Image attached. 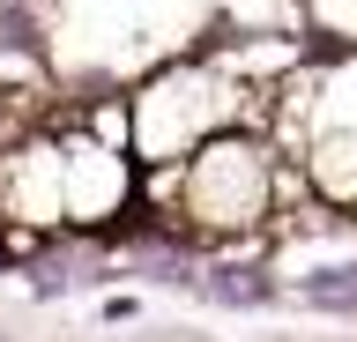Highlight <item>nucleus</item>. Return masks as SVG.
Masks as SVG:
<instances>
[{
  "label": "nucleus",
  "instance_id": "nucleus-1",
  "mask_svg": "<svg viewBox=\"0 0 357 342\" xmlns=\"http://www.w3.org/2000/svg\"><path fill=\"white\" fill-rule=\"evenodd\" d=\"M298 297H305V305H328V313H357V261H335V268L305 275Z\"/></svg>",
  "mask_w": 357,
  "mask_h": 342
},
{
  "label": "nucleus",
  "instance_id": "nucleus-2",
  "mask_svg": "<svg viewBox=\"0 0 357 342\" xmlns=\"http://www.w3.org/2000/svg\"><path fill=\"white\" fill-rule=\"evenodd\" d=\"M201 290H208V297H223V305H253V297H261L268 283H261L253 268H216L208 283H201Z\"/></svg>",
  "mask_w": 357,
  "mask_h": 342
}]
</instances>
